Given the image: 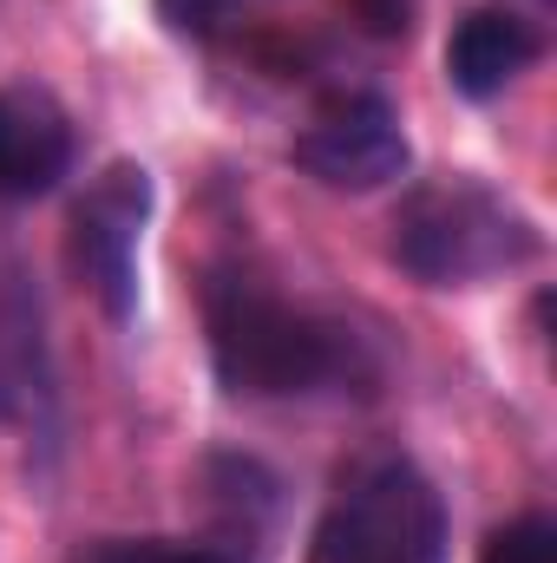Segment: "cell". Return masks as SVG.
Listing matches in <instances>:
<instances>
[{
	"instance_id": "277c9868",
	"label": "cell",
	"mask_w": 557,
	"mask_h": 563,
	"mask_svg": "<svg viewBox=\"0 0 557 563\" xmlns=\"http://www.w3.org/2000/svg\"><path fill=\"white\" fill-rule=\"evenodd\" d=\"M144 217H151V170L144 164H106L73 210V269L106 301L112 321H125L139 301Z\"/></svg>"
},
{
	"instance_id": "30bf717a",
	"label": "cell",
	"mask_w": 557,
	"mask_h": 563,
	"mask_svg": "<svg viewBox=\"0 0 557 563\" xmlns=\"http://www.w3.org/2000/svg\"><path fill=\"white\" fill-rule=\"evenodd\" d=\"M479 563H557V531L551 518H512L485 538Z\"/></svg>"
},
{
	"instance_id": "3957f363",
	"label": "cell",
	"mask_w": 557,
	"mask_h": 563,
	"mask_svg": "<svg viewBox=\"0 0 557 563\" xmlns=\"http://www.w3.org/2000/svg\"><path fill=\"white\" fill-rule=\"evenodd\" d=\"M308 563H446V505L407 459L361 465L315 525Z\"/></svg>"
},
{
	"instance_id": "52a82bcc",
	"label": "cell",
	"mask_w": 557,
	"mask_h": 563,
	"mask_svg": "<svg viewBox=\"0 0 557 563\" xmlns=\"http://www.w3.org/2000/svg\"><path fill=\"white\" fill-rule=\"evenodd\" d=\"M532 59H538V33H532L518 13H499V7L466 13V20L452 26V40H446V79H452V92H466V99L505 92Z\"/></svg>"
},
{
	"instance_id": "8fae6325",
	"label": "cell",
	"mask_w": 557,
	"mask_h": 563,
	"mask_svg": "<svg viewBox=\"0 0 557 563\" xmlns=\"http://www.w3.org/2000/svg\"><path fill=\"white\" fill-rule=\"evenodd\" d=\"M243 7H250V0H157V20H164L171 33L210 40V33H223V26H230Z\"/></svg>"
},
{
	"instance_id": "8992f818",
	"label": "cell",
	"mask_w": 557,
	"mask_h": 563,
	"mask_svg": "<svg viewBox=\"0 0 557 563\" xmlns=\"http://www.w3.org/2000/svg\"><path fill=\"white\" fill-rule=\"evenodd\" d=\"M73 119L46 86H0V197L33 203L73 177Z\"/></svg>"
},
{
	"instance_id": "7a4b0ae2",
	"label": "cell",
	"mask_w": 557,
	"mask_h": 563,
	"mask_svg": "<svg viewBox=\"0 0 557 563\" xmlns=\"http://www.w3.org/2000/svg\"><path fill=\"white\" fill-rule=\"evenodd\" d=\"M538 256V230L499 190L472 177L419 184L394 210V263L433 288H472Z\"/></svg>"
},
{
	"instance_id": "9c48e42d",
	"label": "cell",
	"mask_w": 557,
	"mask_h": 563,
	"mask_svg": "<svg viewBox=\"0 0 557 563\" xmlns=\"http://www.w3.org/2000/svg\"><path fill=\"white\" fill-rule=\"evenodd\" d=\"M79 563H237L223 544H190V538H99Z\"/></svg>"
},
{
	"instance_id": "ba28073f",
	"label": "cell",
	"mask_w": 557,
	"mask_h": 563,
	"mask_svg": "<svg viewBox=\"0 0 557 563\" xmlns=\"http://www.w3.org/2000/svg\"><path fill=\"white\" fill-rule=\"evenodd\" d=\"M53 407V367H46V334L40 308L20 282H0V420H46Z\"/></svg>"
},
{
	"instance_id": "5b68a950",
	"label": "cell",
	"mask_w": 557,
	"mask_h": 563,
	"mask_svg": "<svg viewBox=\"0 0 557 563\" xmlns=\"http://www.w3.org/2000/svg\"><path fill=\"white\" fill-rule=\"evenodd\" d=\"M295 164L328 190H381L407 170V132H401L387 99L361 92V99L328 106L295 139Z\"/></svg>"
},
{
	"instance_id": "6da1fadb",
	"label": "cell",
	"mask_w": 557,
	"mask_h": 563,
	"mask_svg": "<svg viewBox=\"0 0 557 563\" xmlns=\"http://www.w3.org/2000/svg\"><path fill=\"white\" fill-rule=\"evenodd\" d=\"M204 328H210L217 380L250 400L315 394V387L341 380V367H348V341L328 321L288 308L282 295H270L250 276H210Z\"/></svg>"
}]
</instances>
